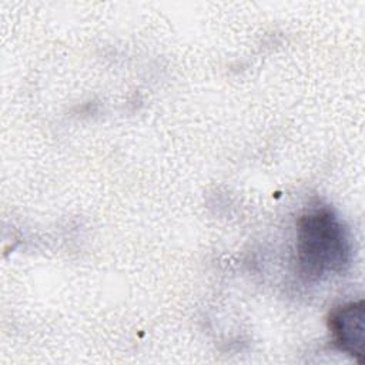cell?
<instances>
[{"instance_id":"obj_1","label":"cell","mask_w":365,"mask_h":365,"mask_svg":"<svg viewBox=\"0 0 365 365\" xmlns=\"http://www.w3.org/2000/svg\"><path fill=\"white\" fill-rule=\"evenodd\" d=\"M351 261V242L339 217L328 207L305 211L297 222L298 272L308 281L344 272Z\"/></svg>"},{"instance_id":"obj_2","label":"cell","mask_w":365,"mask_h":365,"mask_svg":"<svg viewBox=\"0 0 365 365\" xmlns=\"http://www.w3.org/2000/svg\"><path fill=\"white\" fill-rule=\"evenodd\" d=\"M328 328L334 345L364 362L365 346V308L364 301L346 302L335 307L328 318Z\"/></svg>"}]
</instances>
